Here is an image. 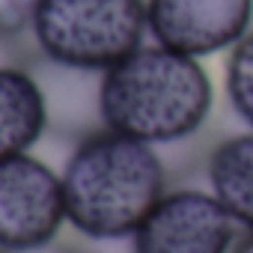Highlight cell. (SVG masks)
<instances>
[{"label":"cell","mask_w":253,"mask_h":253,"mask_svg":"<svg viewBox=\"0 0 253 253\" xmlns=\"http://www.w3.org/2000/svg\"><path fill=\"white\" fill-rule=\"evenodd\" d=\"M209 191L235 217V223L253 229V131L232 134L220 140L206 161Z\"/></svg>","instance_id":"cell-8"},{"label":"cell","mask_w":253,"mask_h":253,"mask_svg":"<svg viewBox=\"0 0 253 253\" xmlns=\"http://www.w3.org/2000/svg\"><path fill=\"white\" fill-rule=\"evenodd\" d=\"M146 15L155 45L203 60L253 30V0H146Z\"/></svg>","instance_id":"cell-6"},{"label":"cell","mask_w":253,"mask_h":253,"mask_svg":"<svg viewBox=\"0 0 253 253\" xmlns=\"http://www.w3.org/2000/svg\"><path fill=\"white\" fill-rule=\"evenodd\" d=\"M241 226L211 191L173 188L134 232V253H232Z\"/></svg>","instance_id":"cell-5"},{"label":"cell","mask_w":253,"mask_h":253,"mask_svg":"<svg viewBox=\"0 0 253 253\" xmlns=\"http://www.w3.org/2000/svg\"><path fill=\"white\" fill-rule=\"evenodd\" d=\"M223 86L235 116L253 131V30L229 51Z\"/></svg>","instance_id":"cell-9"},{"label":"cell","mask_w":253,"mask_h":253,"mask_svg":"<svg viewBox=\"0 0 253 253\" xmlns=\"http://www.w3.org/2000/svg\"><path fill=\"white\" fill-rule=\"evenodd\" d=\"M33 39L48 63L78 72H107L143 48L146 0H42Z\"/></svg>","instance_id":"cell-3"},{"label":"cell","mask_w":253,"mask_h":253,"mask_svg":"<svg viewBox=\"0 0 253 253\" xmlns=\"http://www.w3.org/2000/svg\"><path fill=\"white\" fill-rule=\"evenodd\" d=\"M42 0H0V36H18L33 27Z\"/></svg>","instance_id":"cell-10"},{"label":"cell","mask_w":253,"mask_h":253,"mask_svg":"<svg viewBox=\"0 0 253 253\" xmlns=\"http://www.w3.org/2000/svg\"><path fill=\"white\" fill-rule=\"evenodd\" d=\"M69 223L95 241L134 238L167 188L158 146L98 128L78 140L63 167Z\"/></svg>","instance_id":"cell-2"},{"label":"cell","mask_w":253,"mask_h":253,"mask_svg":"<svg viewBox=\"0 0 253 253\" xmlns=\"http://www.w3.org/2000/svg\"><path fill=\"white\" fill-rule=\"evenodd\" d=\"M232 253H253V229L250 232H241V238L235 241Z\"/></svg>","instance_id":"cell-11"},{"label":"cell","mask_w":253,"mask_h":253,"mask_svg":"<svg viewBox=\"0 0 253 253\" xmlns=\"http://www.w3.org/2000/svg\"><path fill=\"white\" fill-rule=\"evenodd\" d=\"M214 107V86L197 57L164 45H143L101 72V125L149 146L194 137Z\"/></svg>","instance_id":"cell-1"},{"label":"cell","mask_w":253,"mask_h":253,"mask_svg":"<svg viewBox=\"0 0 253 253\" xmlns=\"http://www.w3.org/2000/svg\"><path fill=\"white\" fill-rule=\"evenodd\" d=\"M69 223L63 176L33 152L0 158V250L36 253Z\"/></svg>","instance_id":"cell-4"},{"label":"cell","mask_w":253,"mask_h":253,"mask_svg":"<svg viewBox=\"0 0 253 253\" xmlns=\"http://www.w3.org/2000/svg\"><path fill=\"white\" fill-rule=\"evenodd\" d=\"M0 253H6V250H0Z\"/></svg>","instance_id":"cell-12"},{"label":"cell","mask_w":253,"mask_h":253,"mask_svg":"<svg viewBox=\"0 0 253 253\" xmlns=\"http://www.w3.org/2000/svg\"><path fill=\"white\" fill-rule=\"evenodd\" d=\"M51 128L48 95L39 78L18 66H0V158L30 152Z\"/></svg>","instance_id":"cell-7"}]
</instances>
